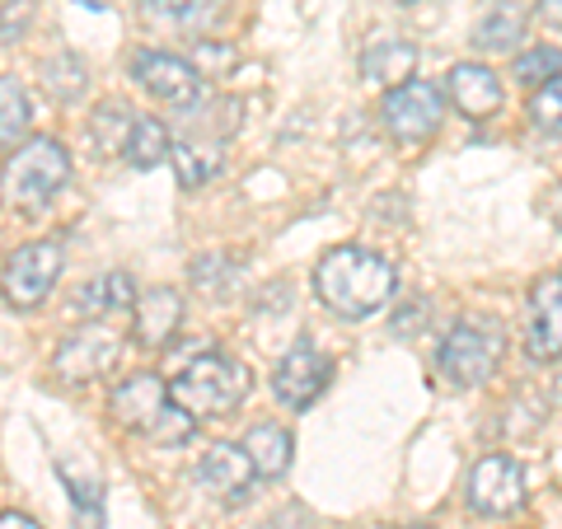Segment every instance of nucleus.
Wrapping results in <instances>:
<instances>
[{"instance_id":"obj_15","label":"nucleus","mask_w":562,"mask_h":529,"mask_svg":"<svg viewBox=\"0 0 562 529\" xmlns=\"http://www.w3.org/2000/svg\"><path fill=\"white\" fill-rule=\"evenodd\" d=\"M179 324H183V300H179V291L155 286V291H146V295H136V305H132L136 342H146V347H165V342H173V333H179Z\"/></svg>"},{"instance_id":"obj_1","label":"nucleus","mask_w":562,"mask_h":529,"mask_svg":"<svg viewBox=\"0 0 562 529\" xmlns=\"http://www.w3.org/2000/svg\"><path fill=\"white\" fill-rule=\"evenodd\" d=\"M394 286H398L394 262L375 249H361V244H338L314 268V295H319V305L351 324L380 314L394 300Z\"/></svg>"},{"instance_id":"obj_31","label":"nucleus","mask_w":562,"mask_h":529,"mask_svg":"<svg viewBox=\"0 0 562 529\" xmlns=\"http://www.w3.org/2000/svg\"><path fill=\"white\" fill-rule=\"evenodd\" d=\"M33 20V0H0V43L20 38Z\"/></svg>"},{"instance_id":"obj_19","label":"nucleus","mask_w":562,"mask_h":529,"mask_svg":"<svg viewBox=\"0 0 562 529\" xmlns=\"http://www.w3.org/2000/svg\"><path fill=\"white\" fill-rule=\"evenodd\" d=\"M520 38H525V10L516 5V0H497L483 20H479V29H473V47H483V52H516L520 47Z\"/></svg>"},{"instance_id":"obj_32","label":"nucleus","mask_w":562,"mask_h":529,"mask_svg":"<svg viewBox=\"0 0 562 529\" xmlns=\"http://www.w3.org/2000/svg\"><path fill=\"white\" fill-rule=\"evenodd\" d=\"M192 61H198V70H206V76H225V70L235 66V47L198 43V52H192Z\"/></svg>"},{"instance_id":"obj_33","label":"nucleus","mask_w":562,"mask_h":529,"mask_svg":"<svg viewBox=\"0 0 562 529\" xmlns=\"http://www.w3.org/2000/svg\"><path fill=\"white\" fill-rule=\"evenodd\" d=\"M0 529H43V525H33L20 510H0Z\"/></svg>"},{"instance_id":"obj_4","label":"nucleus","mask_w":562,"mask_h":529,"mask_svg":"<svg viewBox=\"0 0 562 529\" xmlns=\"http://www.w3.org/2000/svg\"><path fill=\"white\" fill-rule=\"evenodd\" d=\"M502 351H506V333L497 319H487V314H469L460 319L446 342H441V375L450 384H460V390H473V384H487L497 375L502 365Z\"/></svg>"},{"instance_id":"obj_25","label":"nucleus","mask_w":562,"mask_h":529,"mask_svg":"<svg viewBox=\"0 0 562 529\" xmlns=\"http://www.w3.org/2000/svg\"><path fill=\"white\" fill-rule=\"evenodd\" d=\"M562 70V52L558 47H530V52H520L516 57V66H512V76L520 80V85H543V80H553Z\"/></svg>"},{"instance_id":"obj_16","label":"nucleus","mask_w":562,"mask_h":529,"mask_svg":"<svg viewBox=\"0 0 562 529\" xmlns=\"http://www.w3.org/2000/svg\"><path fill=\"white\" fill-rule=\"evenodd\" d=\"M244 454H249V464H254L258 479H281V473L291 469L295 436L286 427H277V421H258V427L244 436Z\"/></svg>"},{"instance_id":"obj_21","label":"nucleus","mask_w":562,"mask_h":529,"mask_svg":"<svg viewBox=\"0 0 562 529\" xmlns=\"http://www.w3.org/2000/svg\"><path fill=\"white\" fill-rule=\"evenodd\" d=\"M122 155H127L132 169H155L160 160H169V127L160 117H132V132L122 140Z\"/></svg>"},{"instance_id":"obj_5","label":"nucleus","mask_w":562,"mask_h":529,"mask_svg":"<svg viewBox=\"0 0 562 529\" xmlns=\"http://www.w3.org/2000/svg\"><path fill=\"white\" fill-rule=\"evenodd\" d=\"M61 268H66V254L57 239L20 244V249L10 254L5 272H0V295H5L10 309H38L43 300L57 291Z\"/></svg>"},{"instance_id":"obj_8","label":"nucleus","mask_w":562,"mask_h":529,"mask_svg":"<svg viewBox=\"0 0 562 529\" xmlns=\"http://www.w3.org/2000/svg\"><path fill=\"white\" fill-rule=\"evenodd\" d=\"M328 380H333V361L314 342L301 338V342L286 351V357L277 361V370H272V394H277L281 408L305 413L310 403L328 390Z\"/></svg>"},{"instance_id":"obj_36","label":"nucleus","mask_w":562,"mask_h":529,"mask_svg":"<svg viewBox=\"0 0 562 529\" xmlns=\"http://www.w3.org/2000/svg\"><path fill=\"white\" fill-rule=\"evenodd\" d=\"M403 5H413V0H403Z\"/></svg>"},{"instance_id":"obj_11","label":"nucleus","mask_w":562,"mask_h":529,"mask_svg":"<svg viewBox=\"0 0 562 529\" xmlns=\"http://www.w3.org/2000/svg\"><path fill=\"white\" fill-rule=\"evenodd\" d=\"M198 479H202V487H206L221 506H244V502L254 497L258 473H254V464H249V454H244V446H231V440H221V446H211V450L202 454Z\"/></svg>"},{"instance_id":"obj_24","label":"nucleus","mask_w":562,"mask_h":529,"mask_svg":"<svg viewBox=\"0 0 562 529\" xmlns=\"http://www.w3.org/2000/svg\"><path fill=\"white\" fill-rule=\"evenodd\" d=\"M127 132H132V113H127V109H117V103H109V109H99V113H94V122H90V136H94V146H99L103 155L122 150V140H127Z\"/></svg>"},{"instance_id":"obj_18","label":"nucleus","mask_w":562,"mask_h":529,"mask_svg":"<svg viewBox=\"0 0 562 529\" xmlns=\"http://www.w3.org/2000/svg\"><path fill=\"white\" fill-rule=\"evenodd\" d=\"M413 66H417V47L398 38H380L361 52V76L371 85H390V90L413 76Z\"/></svg>"},{"instance_id":"obj_12","label":"nucleus","mask_w":562,"mask_h":529,"mask_svg":"<svg viewBox=\"0 0 562 529\" xmlns=\"http://www.w3.org/2000/svg\"><path fill=\"white\" fill-rule=\"evenodd\" d=\"M446 90H450V103L460 109L469 122H487L492 113L502 109V80H497V70L483 66V61H460L450 70V80H446Z\"/></svg>"},{"instance_id":"obj_13","label":"nucleus","mask_w":562,"mask_h":529,"mask_svg":"<svg viewBox=\"0 0 562 529\" xmlns=\"http://www.w3.org/2000/svg\"><path fill=\"white\" fill-rule=\"evenodd\" d=\"M165 403H169V384L160 375H150V370H136V375H127L113 390L109 408H113V417L122 421V427L150 431V421L165 413Z\"/></svg>"},{"instance_id":"obj_34","label":"nucleus","mask_w":562,"mask_h":529,"mask_svg":"<svg viewBox=\"0 0 562 529\" xmlns=\"http://www.w3.org/2000/svg\"><path fill=\"white\" fill-rule=\"evenodd\" d=\"M539 14H543V24L562 29V0H539Z\"/></svg>"},{"instance_id":"obj_26","label":"nucleus","mask_w":562,"mask_h":529,"mask_svg":"<svg viewBox=\"0 0 562 529\" xmlns=\"http://www.w3.org/2000/svg\"><path fill=\"white\" fill-rule=\"evenodd\" d=\"M239 277V268L231 258H221V254H202L198 262H192V286L198 291H211V295H225L231 291V281Z\"/></svg>"},{"instance_id":"obj_17","label":"nucleus","mask_w":562,"mask_h":529,"mask_svg":"<svg viewBox=\"0 0 562 529\" xmlns=\"http://www.w3.org/2000/svg\"><path fill=\"white\" fill-rule=\"evenodd\" d=\"M136 305V281L127 272H99L94 281H85L76 295V309L85 319H109V314H122Z\"/></svg>"},{"instance_id":"obj_2","label":"nucleus","mask_w":562,"mask_h":529,"mask_svg":"<svg viewBox=\"0 0 562 529\" xmlns=\"http://www.w3.org/2000/svg\"><path fill=\"white\" fill-rule=\"evenodd\" d=\"M249 390H254L249 365L235 357H221V351L211 347L169 380V403L183 408L192 421H206V417H231L239 403L249 398Z\"/></svg>"},{"instance_id":"obj_10","label":"nucleus","mask_w":562,"mask_h":529,"mask_svg":"<svg viewBox=\"0 0 562 529\" xmlns=\"http://www.w3.org/2000/svg\"><path fill=\"white\" fill-rule=\"evenodd\" d=\"M122 357V338L113 328L103 324H90L80 333H70V338L57 347V357H52V370L66 380V384H90V380H103L109 370L117 365Z\"/></svg>"},{"instance_id":"obj_20","label":"nucleus","mask_w":562,"mask_h":529,"mask_svg":"<svg viewBox=\"0 0 562 529\" xmlns=\"http://www.w3.org/2000/svg\"><path fill=\"white\" fill-rule=\"evenodd\" d=\"M33 127V103L20 76H0V150H14Z\"/></svg>"},{"instance_id":"obj_14","label":"nucleus","mask_w":562,"mask_h":529,"mask_svg":"<svg viewBox=\"0 0 562 529\" xmlns=\"http://www.w3.org/2000/svg\"><path fill=\"white\" fill-rule=\"evenodd\" d=\"M525 347L535 361H562V277L543 281L530 300V319H525Z\"/></svg>"},{"instance_id":"obj_35","label":"nucleus","mask_w":562,"mask_h":529,"mask_svg":"<svg viewBox=\"0 0 562 529\" xmlns=\"http://www.w3.org/2000/svg\"><path fill=\"white\" fill-rule=\"evenodd\" d=\"M258 529H295V525H286V520H268V525H258Z\"/></svg>"},{"instance_id":"obj_22","label":"nucleus","mask_w":562,"mask_h":529,"mask_svg":"<svg viewBox=\"0 0 562 529\" xmlns=\"http://www.w3.org/2000/svg\"><path fill=\"white\" fill-rule=\"evenodd\" d=\"M169 160L179 173V188H202L206 179L221 173V150L202 146V140H169Z\"/></svg>"},{"instance_id":"obj_7","label":"nucleus","mask_w":562,"mask_h":529,"mask_svg":"<svg viewBox=\"0 0 562 529\" xmlns=\"http://www.w3.org/2000/svg\"><path fill=\"white\" fill-rule=\"evenodd\" d=\"M132 76L136 85L146 90L155 103H165V109H179V113H192L202 103V76L198 66L173 57V52H136L132 57Z\"/></svg>"},{"instance_id":"obj_30","label":"nucleus","mask_w":562,"mask_h":529,"mask_svg":"<svg viewBox=\"0 0 562 529\" xmlns=\"http://www.w3.org/2000/svg\"><path fill=\"white\" fill-rule=\"evenodd\" d=\"M140 5H146V14L160 24H188V20H198L211 0H140Z\"/></svg>"},{"instance_id":"obj_28","label":"nucleus","mask_w":562,"mask_h":529,"mask_svg":"<svg viewBox=\"0 0 562 529\" xmlns=\"http://www.w3.org/2000/svg\"><path fill=\"white\" fill-rule=\"evenodd\" d=\"M43 70H47V90L57 94V99H76V94L85 90V61H80V57H70V52L52 57Z\"/></svg>"},{"instance_id":"obj_27","label":"nucleus","mask_w":562,"mask_h":529,"mask_svg":"<svg viewBox=\"0 0 562 529\" xmlns=\"http://www.w3.org/2000/svg\"><path fill=\"white\" fill-rule=\"evenodd\" d=\"M61 479L70 483V502H76V510H80V529H103V510H99V479L90 483V479H76L70 473V464H61Z\"/></svg>"},{"instance_id":"obj_6","label":"nucleus","mask_w":562,"mask_h":529,"mask_svg":"<svg viewBox=\"0 0 562 529\" xmlns=\"http://www.w3.org/2000/svg\"><path fill=\"white\" fill-rule=\"evenodd\" d=\"M441 117H446V94L436 90L431 80H403L380 103L384 132H390L394 140H403V146L431 140L436 132H441Z\"/></svg>"},{"instance_id":"obj_23","label":"nucleus","mask_w":562,"mask_h":529,"mask_svg":"<svg viewBox=\"0 0 562 529\" xmlns=\"http://www.w3.org/2000/svg\"><path fill=\"white\" fill-rule=\"evenodd\" d=\"M530 122H535V132H543V136H562V70L553 80L535 85Z\"/></svg>"},{"instance_id":"obj_3","label":"nucleus","mask_w":562,"mask_h":529,"mask_svg":"<svg viewBox=\"0 0 562 529\" xmlns=\"http://www.w3.org/2000/svg\"><path fill=\"white\" fill-rule=\"evenodd\" d=\"M70 183V150L57 136L20 140L0 165V198L14 211H38Z\"/></svg>"},{"instance_id":"obj_9","label":"nucleus","mask_w":562,"mask_h":529,"mask_svg":"<svg viewBox=\"0 0 562 529\" xmlns=\"http://www.w3.org/2000/svg\"><path fill=\"white\" fill-rule=\"evenodd\" d=\"M464 497L479 516H516L525 506V473L512 454H483L469 473Z\"/></svg>"},{"instance_id":"obj_29","label":"nucleus","mask_w":562,"mask_h":529,"mask_svg":"<svg viewBox=\"0 0 562 529\" xmlns=\"http://www.w3.org/2000/svg\"><path fill=\"white\" fill-rule=\"evenodd\" d=\"M192 431H198V421H192L183 408H173V403H165V413L150 421V431H146V436L155 440V446H183V440H188Z\"/></svg>"}]
</instances>
